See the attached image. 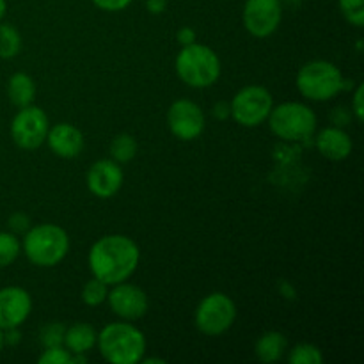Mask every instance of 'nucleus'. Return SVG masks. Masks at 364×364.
Masks as SVG:
<instances>
[{
  "instance_id": "5701e85b",
  "label": "nucleus",
  "mask_w": 364,
  "mask_h": 364,
  "mask_svg": "<svg viewBox=\"0 0 364 364\" xmlns=\"http://www.w3.org/2000/svg\"><path fill=\"white\" fill-rule=\"evenodd\" d=\"M82 302L89 308H98L103 302H107V295H109V284L103 283L102 279L92 276L87 283L82 288Z\"/></svg>"
},
{
  "instance_id": "c756f323",
  "label": "nucleus",
  "mask_w": 364,
  "mask_h": 364,
  "mask_svg": "<svg viewBox=\"0 0 364 364\" xmlns=\"http://www.w3.org/2000/svg\"><path fill=\"white\" fill-rule=\"evenodd\" d=\"M98 9L109 11V13H117V11L127 9L132 0H91Z\"/></svg>"
},
{
  "instance_id": "f3484780",
  "label": "nucleus",
  "mask_w": 364,
  "mask_h": 364,
  "mask_svg": "<svg viewBox=\"0 0 364 364\" xmlns=\"http://www.w3.org/2000/svg\"><path fill=\"white\" fill-rule=\"evenodd\" d=\"M98 340V331L85 322H77L73 326L66 327L64 334V347L71 354H87Z\"/></svg>"
},
{
  "instance_id": "393cba45",
  "label": "nucleus",
  "mask_w": 364,
  "mask_h": 364,
  "mask_svg": "<svg viewBox=\"0 0 364 364\" xmlns=\"http://www.w3.org/2000/svg\"><path fill=\"white\" fill-rule=\"evenodd\" d=\"M64 334H66V326L60 322H50L39 331V341L43 347H59L64 345Z\"/></svg>"
},
{
  "instance_id": "2eb2a0df",
  "label": "nucleus",
  "mask_w": 364,
  "mask_h": 364,
  "mask_svg": "<svg viewBox=\"0 0 364 364\" xmlns=\"http://www.w3.org/2000/svg\"><path fill=\"white\" fill-rule=\"evenodd\" d=\"M45 142L60 159H75L84 149V134L71 123H57L50 127Z\"/></svg>"
},
{
  "instance_id": "c9c22d12",
  "label": "nucleus",
  "mask_w": 364,
  "mask_h": 364,
  "mask_svg": "<svg viewBox=\"0 0 364 364\" xmlns=\"http://www.w3.org/2000/svg\"><path fill=\"white\" fill-rule=\"evenodd\" d=\"M4 347H6V343H4V331L0 329V352H2Z\"/></svg>"
},
{
  "instance_id": "e433bc0d",
  "label": "nucleus",
  "mask_w": 364,
  "mask_h": 364,
  "mask_svg": "<svg viewBox=\"0 0 364 364\" xmlns=\"http://www.w3.org/2000/svg\"><path fill=\"white\" fill-rule=\"evenodd\" d=\"M284 2H290V4H297V2H302V0H284Z\"/></svg>"
},
{
  "instance_id": "bb28decb",
  "label": "nucleus",
  "mask_w": 364,
  "mask_h": 364,
  "mask_svg": "<svg viewBox=\"0 0 364 364\" xmlns=\"http://www.w3.org/2000/svg\"><path fill=\"white\" fill-rule=\"evenodd\" d=\"M39 364H71V352L64 345L45 348L38 359Z\"/></svg>"
},
{
  "instance_id": "dca6fc26",
  "label": "nucleus",
  "mask_w": 364,
  "mask_h": 364,
  "mask_svg": "<svg viewBox=\"0 0 364 364\" xmlns=\"http://www.w3.org/2000/svg\"><path fill=\"white\" fill-rule=\"evenodd\" d=\"M315 144L320 155L326 156L327 160H333V162L348 159L352 149H354V142H352L350 135L340 127L323 128L322 132L316 134Z\"/></svg>"
},
{
  "instance_id": "473e14b6",
  "label": "nucleus",
  "mask_w": 364,
  "mask_h": 364,
  "mask_svg": "<svg viewBox=\"0 0 364 364\" xmlns=\"http://www.w3.org/2000/svg\"><path fill=\"white\" fill-rule=\"evenodd\" d=\"M213 116H215L217 119H228V117H231L230 103L217 102L215 105H213Z\"/></svg>"
},
{
  "instance_id": "72a5a7b5",
  "label": "nucleus",
  "mask_w": 364,
  "mask_h": 364,
  "mask_svg": "<svg viewBox=\"0 0 364 364\" xmlns=\"http://www.w3.org/2000/svg\"><path fill=\"white\" fill-rule=\"evenodd\" d=\"M146 7L151 14H160L166 11L167 0H146Z\"/></svg>"
},
{
  "instance_id": "20e7f679",
  "label": "nucleus",
  "mask_w": 364,
  "mask_h": 364,
  "mask_svg": "<svg viewBox=\"0 0 364 364\" xmlns=\"http://www.w3.org/2000/svg\"><path fill=\"white\" fill-rule=\"evenodd\" d=\"M21 247L28 262L48 269L66 258L70 252V237L66 230L57 224H39L25 233Z\"/></svg>"
},
{
  "instance_id": "1a4fd4ad",
  "label": "nucleus",
  "mask_w": 364,
  "mask_h": 364,
  "mask_svg": "<svg viewBox=\"0 0 364 364\" xmlns=\"http://www.w3.org/2000/svg\"><path fill=\"white\" fill-rule=\"evenodd\" d=\"M50 130L48 116L36 105L23 107L11 121V137L14 144L21 149H38L46 141Z\"/></svg>"
},
{
  "instance_id": "c85d7f7f",
  "label": "nucleus",
  "mask_w": 364,
  "mask_h": 364,
  "mask_svg": "<svg viewBox=\"0 0 364 364\" xmlns=\"http://www.w3.org/2000/svg\"><path fill=\"white\" fill-rule=\"evenodd\" d=\"M363 98H364V85L358 84L354 87V98H352V109H350V112L354 114V117L358 119V123H361L363 117H364Z\"/></svg>"
},
{
  "instance_id": "4468645a",
  "label": "nucleus",
  "mask_w": 364,
  "mask_h": 364,
  "mask_svg": "<svg viewBox=\"0 0 364 364\" xmlns=\"http://www.w3.org/2000/svg\"><path fill=\"white\" fill-rule=\"evenodd\" d=\"M32 311V299L20 287L0 288V329L23 326Z\"/></svg>"
},
{
  "instance_id": "0eeeda50",
  "label": "nucleus",
  "mask_w": 364,
  "mask_h": 364,
  "mask_svg": "<svg viewBox=\"0 0 364 364\" xmlns=\"http://www.w3.org/2000/svg\"><path fill=\"white\" fill-rule=\"evenodd\" d=\"M235 320H237V306L233 299L220 291L206 295L198 304L194 315L196 327L205 336H220L231 329Z\"/></svg>"
},
{
  "instance_id": "b1692460",
  "label": "nucleus",
  "mask_w": 364,
  "mask_h": 364,
  "mask_svg": "<svg viewBox=\"0 0 364 364\" xmlns=\"http://www.w3.org/2000/svg\"><path fill=\"white\" fill-rule=\"evenodd\" d=\"M288 361L291 364H322L323 355L316 345L299 343L290 350Z\"/></svg>"
},
{
  "instance_id": "f704fd0d",
  "label": "nucleus",
  "mask_w": 364,
  "mask_h": 364,
  "mask_svg": "<svg viewBox=\"0 0 364 364\" xmlns=\"http://www.w3.org/2000/svg\"><path fill=\"white\" fill-rule=\"evenodd\" d=\"M6 11H7V2L6 0H0V21H2V18L6 16Z\"/></svg>"
},
{
  "instance_id": "39448f33",
  "label": "nucleus",
  "mask_w": 364,
  "mask_h": 364,
  "mask_svg": "<svg viewBox=\"0 0 364 364\" xmlns=\"http://www.w3.org/2000/svg\"><path fill=\"white\" fill-rule=\"evenodd\" d=\"M267 121L272 134L288 142L306 141L316 130V114L299 102H284L272 107Z\"/></svg>"
},
{
  "instance_id": "cd10ccee",
  "label": "nucleus",
  "mask_w": 364,
  "mask_h": 364,
  "mask_svg": "<svg viewBox=\"0 0 364 364\" xmlns=\"http://www.w3.org/2000/svg\"><path fill=\"white\" fill-rule=\"evenodd\" d=\"M7 226H9L11 233L25 235L28 230H31V219H28L27 213L16 212L9 217V220H7Z\"/></svg>"
},
{
  "instance_id": "4be33fe9",
  "label": "nucleus",
  "mask_w": 364,
  "mask_h": 364,
  "mask_svg": "<svg viewBox=\"0 0 364 364\" xmlns=\"http://www.w3.org/2000/svg\"><path fill=\"white\" fill-rule=\"evenodd\" d=\"M21 252V242L18 235L11 231H0V269L13 265Z\"/></svg>"
},
{
  "instance_id": "a211bd4d",
  "label": "nucleus",
  "mask_w": 364,
  "mask_h": 364,
  "mask_svg": "<svg viewBox=\"0 0 364 364\" xmlns=\"http://www.w3.org/2000/svg\"><path fill=\"white\" fill-rule=\"evenodd\" d=\"M7 98L18 109L32 105L36 98V84L31 75L23 73V71L11 75L9 82H7Z\"/></svg>"
},
{
  "instance_id": "ddd939ff",
  "label": "nucleus",
  "mask_w": 364,
  "mask_h": 364,
  "mask_svg": "<svg viewBox=\"0 0 364 364\" xmlns=\"http://www.w3.org/2000/svg\"><path fill=\"white\" fill-rule=\"evenodd\" d=\"M124 174L121 164L112 159H103L92 164L87 171V188L92 196L100 199H110L123 187Z\"/></svg>"
},
{
  "instance_id": "423d86ee",
  "label": "nucleus",
  "mask_w": 364,
  "mask_h": 364,
  "mask_svg": "<svg viewBox=\"0 0 364 364\" xmlns=\"http://www.w3.org/2000/svg\"><path fill=\"white\" fill-rule=\"evenodd\" d=\"M343 73L329 60L306 63L297 73L299 92L311 102H327L343 91Z\"/></svg>"
},
{
  "instance_id": "a878e982",
  "label": "nucleus",
  "mask_w": 364,
  "mask_h": 364,
  "mask_svg": "<svg viewBox=\"0 0 364 364\" xmlns=\"http://www.w3.org/2000/svg\"><path fill=\"white\" fill-rule=\"evenodd\" d=\"M340 9L345 20L354 27L364 25V0H340Z\"/></svg>"
},
{
  "instance_id": "9b49d317",
  "label": "nucleus",
  "mask_w": 364,
  "mask_h": 364,
  "mask_svg": "<svg viewBox=\"0 0 364 364\" xmlns=\"http://www.w3.org/2000/svg\"><path fill=\"white\" fill-rule=\"evenodd\" d=\"M244 27L255 38H269L277 31L283 18L281 0H245Z\"/></svg>"
},
{
  "instance_id": "f03ea898",
  "label": "nucleus",
  "mask_w": 364,
  "mask_h": 364,
  "mask_svg": "<svg viewBox=\"0 0 364 364\" xmlns=\"http://www.w3.org/2000/svg\"><path fill=\"white\" fill-rule=\"evenodd\" d=\"M96 345L103 359L112 364H137L144 358L146 336L128 322H114L98 333Z\"/></svg>"
},
{
  "instance_id": "7ed1b4c3",
  "label": "nucleus",
  "mask_w": 364,
  "mask_h": 364,
  "mask_svg": "<svg viewBox=\"0 0 364 364\" xmlns=\"http://www.w3.org/2000/svg\"><path fill=\"white\" fill-rule=\"evenodd\" d=\"M176 75L183 84L194 89H206L220 77V59L210 46L192 43L183 46L176 57Z\"/></svg>"
},
{
  "instance_id": "9d476101",
  "label": "nucleus",
  "mask_w": 364,
  "mask_h": 364,
  "mask_svg": "<svg viewBox=\"0 0 364 364\" xmlns=\"http://www.w3.org/2000/svg\"><path fill=\"white\" fill-rule=\"evenodd\" d=\"M167 124L174 137L188 142L201 137L206 117L201 107L192 100H176L167 110Z\"/></svg>"
},
{
  "instance_id": "2f4dec72",
  "label": "nucleus",
  "mask_w": 364,
  "mask_h": 364,
  "mask_svg": "<svg viewBox=\"0 0 364 364\" xmlns=\"http://www.w3.org/2000/svg\"><path fill=\"white\" fill-rule=\"evenodd\" d=\"M20 327H13V329H6L4 331V343L13 347V345H18L21 340V334H20Z\"/></svg>"
},
{
  "instance_id": "f8f14e48",
  "label": "nucleus",
  "mask_w": 364,
  "mask_h": 364,
  "mask_svg": "<svg viewBox=\"0 0 364 364\" xmlns=\"http://www.w3.org/2000/svg\"><path fill=\"white\" fill-rule=\"evenodd\" d=\"M107 302L114 315L119 316L121 320L142 318L149 308L146 291L137 284L127 283V281L114 284V288L109 290V295H107Z\"/></svg>"
},
{
  "instance_id": "6ab92c4d",
  "label": "nucleus",
  "mask_w": 364,
  "mask_h": 364,
  "mask_svg": "<svg viewBox=\"0 0 364 364\" xmlns=\"http://www.w3.org/2000/svg\"><path fill=\"white\" fill-rule=\"evenodd\" d=\"M288 348V340L284 334L277 333V331H269V333L262 334L255 345L256 358L262 363H276L284 355Z\"/></svg>"
},
{
  "instance_id": "412c9836",
  "label": "nucleus",
  "mask_w": 364,
  "mask_h": 364,
  "mask_svg": "<svg viewBox=\"0 0 364 364\" xmlns=\"http://www.w3.org/2000/svg\"><path fill=\"white\" fill-rule=\"evenodd\" d=\"M21 50V36L13 25L0 23V59H13Z\"/></svg>"
},
{
  "instance_id": "6e6552de",
  "label": "nucleus",
  "mask_w": 364,
  "mask_h": 364,
  "mask_svg": "<svg viewBox=\"0 0 364 364\" xmlns=\"http://www.w3.org/2000/svg\"><path fill=\"white\" fill-rule=\"evenodd\" d=\"M272 107V95L263 85H245L230 103L231 117L245 128H255L265 123Z\"/></svg>"
},
{
  "instance_id": "f257e3e1",
  "label": "nucleus",
  "mask_w": 364,
  "mask_h": 364,
  "mask_svg": "<svg viewBox=\"0 0 364 364\" xmlns=\"http://www.w3.org/2000/svg\"><path fill=\"white\" fill-rule=\"evenodd\" d=\"M141 249L124 235H105L89 249V270L109 287L123 283L137 270Z\"/></svg>"
},
{
  "instance_id": "7c9ffc66",
  "label": "nucleus",
  "mask_w": 364,
  "mask_h": 364,
  "mask_svg": "<svg viewBox=\"0 0 364 364\" xmlns=\"http://www.w3.org/2000/svg\"><path fill=\"white\" fill-rule=\"evenodd\" d=\"M176 39L181 46L192 45V43H196V31L192 27H181L180 31H178Z\"/></svg>"
},
{
  "instance_id": "aec40b11",
  "label": "nucleus",
  "mask_w": 364,
  "mask_h": 364,
  "mask_svg": "<svg viewBox=\"0 0 364 364\" xmlns=\"http://www.w3.org/2000/svg\"><path fill=\"white\" fill-rule=\"evenodd\" d=\"M137 141L130 134L116 135L112 139V142H110V156L117 164L132 162L135 159V155H137Z\"/></svg>"
}]
</instances>
